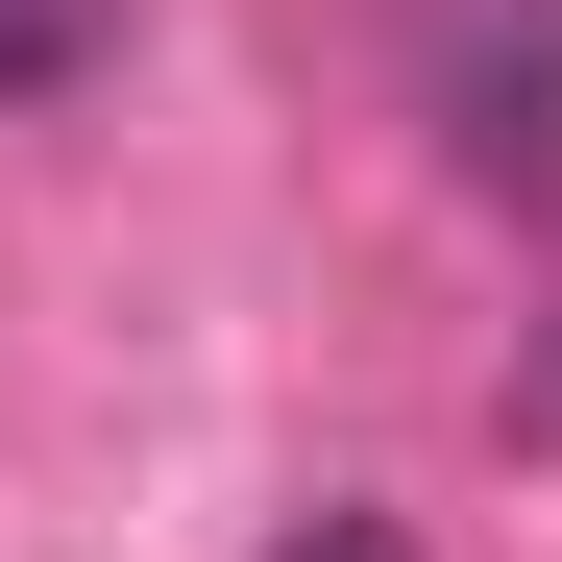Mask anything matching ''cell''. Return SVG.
<instances>
[{"instance_id":"6da1fadb","label":"cell","mask_w":562,"mask_h":562,"mask_svg":"<svg viewBox=\"0 0 562 562\" xmlns=\"http://www.w3.org/2000/svg\"><path fill=\"white\" fill-rule=\"evenodd\" d=\"M440 147L490 171V196L562 171V0H440Z\"/></svg>"},{"instance_id":"7a4b0ae2","label":"cell","mask_w":562,"mask_h":562,"mask_svg":"<svg viewBox=\"0 0 562 562\" xmlns=\"http://www.w3.org/2000/svg\"><path fill=\"white\" fill-rule=\"evenodd\" d=\"M99 49H123V0H0V99H74Z\"/></svg>"},{"instance_id":"3957f363","label":"cell","mask_w":562,"mask_h":562,"mask_svg":"<svg viewBox=\"0 0 562 562\" xmlns=\"http://www.w3.org/2000/svg\"><path fill=\"white\" fill-rule=\"evenodd\" d=\"M294 562H416V538H392V514H318V538H294Z\"/></svg>"},{"instance_id":"277c9868","label":"cell","mask_w":562,"mask_h":562,"mask_svg":"<svg viewBox=\"0 0 562 562\" xmlns=\"http://www.w3.org/2000/svg\"><path fill=\"white\" fill-rule=\"evenodd\" d=\"M514 416H538V440H562V342H538V392H514Z\"/></svg>"}]
</instances>
